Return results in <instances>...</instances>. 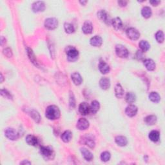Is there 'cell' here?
Returning a JSON list of instances; mask_svg holds the SVG:
<instances>
[{
    "label": "cell",
    "instance_id": "cell-1",
    "mask_svg": "<svg viewBox=\"0 0 165 165\" xmlns=\"http://www.w3.org/2000/svg\"><path fill=\"white\" fill-rule=\"evenodd\" d=\"M45 116L50 120L57 119L60 117V110L59 108L55 105L48 106L45 112Z\"/></svg>",
    "mask_w": 165,
    "mask_h": 165
},
{
    "label": "cell",
    "instance_id": "cell-2",
    "mask_svg": "<svg viewBox=\"0 0 165 165\" xmlns=\"http://www.w3.org/2000/svg\"><path fill=\"white\" fill-rule=\"evenodd\" d=\"M40 152L42 156L46 160H50L54 158V152L52 148L50 147H41Z\"/></svg>",
    "mask_w": 165,
    "mask_h": 165
},
{
    "label": "cell",
    "instance_id": "cell-3",
    "mask_svg": "<svg viewBox=\"0 0 165 165\" xmlns=\"http://www.w3.org/2000/svg\"><path fill=\"white\" fill-rule=\"evenodd\" d=\"M67 55L68 59L70 61H74L77 59L79 55V52L76 48L72 47H69L67 48Z\"/></svg>",
    "mask_w": 165,
    "mask_h": 165
},
{
    "label": "cell",
    "instance_id": "cell-4",
    "mask_svg": "<svg viewBox=\"0 0 165 165\" xmlns=\"http://www.w3.org/2000/svg\"><path fill=\"white\" fill-rule=\"evenodd\" d=\"M116 52L117 56L121 58L127 57L128 55V50L122 45H117L116 46Z\"/></svg>",
    "mask_w": 165,
    "mask_h": 165
},
{
    "label": "cell",
    "instance_id": "cell-5",
    "mask_svg": "<svg viewBox=\"0 0 165 165\" xmlns=\"http://www.w3.org/2000/svg\"><path fill=\"white\" fill-rule=\"evenodd\" d=\"M5 133L6 137L12 141L17 140L19 137L18 132L14 130V128H7Z\"/></svg>",
    "mask_w": 165,
    "mask_h": 165
},
{
    "label": "cell",
    "instance_id": "cell-6",
    "mask_svg": "<svg viewBox=\"0 0 165 165\" xmlns=\"http://www.w3.org/2000/svg\"><path fill=\"white\" fill-rule=\"evenodd\" d=\"M58 25V21L55 18H50L45 20V27L49 30H54Z\"/></svg>",
    "mask_w": 165,
    "mask_h": 165
},
{
    "label": "cell",
    "instance_id": "cell-7",
    "mask_svg": "<svg viewBox=\"0 0 165 165\" xmlns=\"http://www.w3.org/2000/svg\"><path fill=\"white\" fill-rule=\"evenodd\" d=\"M127 35L132 40H137L140 37V34L134 28H130L127 30Z\"/></svg>",
    "mask_w": 165,
    "mask_h": 165
},
{
    "label": "cell",
    "instance_id": "cell-8",
    "mask_svg": "<svg viewBox=\"0 0 165 165\" xmlns=\"http://www.w3.org/2000/svg\"><path fill=\"white\" fill-rule=\"evenodd\" d=\"M77 128L80 130H84L87 129L89 127V122L84 118L79 119L77 123Z\"/></svg>",
    "mask_w": 165,
    "mask_h": 165
},
{
    "label": "cell",
    "instance_id": "cell-9",
    "mask_svg": "<svg viewBox=\"0 0 165 165\" xmlns=\"http://www.w3.org/2000/svg\"><path fill=\"white\" fill-rule=\"evenodd\" d=\"M45 9V5L43 1H36L32 5V11L35 13L43 12Z\"/></svg>",
    "mask_w": 165,
    "mask_h": 165
},
{
    "label": "cell",
    "instance_id": "cell-10",
    "mask_svg": "<svg viewBox=\"0 0 165 165\" xmlns=\"http://www.w3.org/2000/svg\"><path fill=\"white\" fill-rule=\"evenodd\" d=\"M137 112V108L136 106L131 105L127 106L125 110V114L129 117H133Z\"/></svg>",
    "mask_w": 165,
    "mask_h": 165
},
{
    "label": "cell",
    "instance_id": "cell-11",
    "mask_svg": "<svg viewBox=\"0 0 165 165\" xmlns=\"http://www.w3.org/2000/svg\"><path fill=\"white\" fill-rule=\"evenodd\" d=\"M79 111L81 113V114L86 116L88 114L90 111V106L88 104L84 102V103H81L80 104L79 106Z\"/></svg>",
    "mask_w": 165,
    "mask_h": 165
},
{
    "label": "cell",
    "instance_id": "cell-12",
    "mask_svg": "<svg viewBox=\"0 0 165 165\" xmlns=\"http://www.w3.org/2000/svg\"><path fill=\"white\" fill-rule=\"evenodd\" d=\"M82 30L86 34H89L92 33V30H93V26H92V24L90 21H86L84 23L82 26Z\"/></svg>",
    "mask_w": 165,
    "mask_h": 165
},
{
    "label": "cell",
    "instance_id": "cell-13",
    "mask_svg": "<svg viewBox=\"0 0 165 165\" xmlns=\"http://www.w3.org/2000/svg\"><path fill=\"white\" fill-rule=\"evenodd\" d=\"M81 152L82 155V156L84 159H85L86 161H90L94 158L93 154L89 151V150H87L85 148H81Z\"/></svg>",
    "mask_w": 165,
    "mask_h": 165
},
{
    "label": "cell",
    "instance_id": "cell-14",
    "mask_svg": "<svg viewBox=\"0 0 165 165\" xmlns=\"http://www.w3.org/2000/svg\"><path fill=\"white\" fill-rule=\"evenodd\" d=\"M26 142L27 144L31 146H37L38 144V140L37 137L34 136L32 135H28L26 137Z\"/></svg>",
    "mask_w": 165,
    "mask_h": 165
},
{
    "label": "cell",
    "instance_id": "cell-15",
    "mask_svg": "<svg viewBox=\"0 0 165 165\" xmlns=\"http://www.w3.org/2000/svg\"><path fill=\"white\" fill-rule=\"evenodd\" d=\"M102 43H103L102 38L98 36H95L90 40V44L94 47H100Z\"/></svg>",
    "mask_w": 165,
    "mask_h": 165
},
{
    "label": "cell",
    "instance_id": "cell-16",
    "mask_svg": "<svg viewBox=\"0 0 165 165\" xmlns=\"http://www.w3.org/2000/svg\"><path fill=\"white\" fill-rule=\"evenodd\" d=\"M82 140V143L86 145L87 146H88L90 148H94V147H95V142H94L93 139L90 136H88V135L84 136L83 137V139Z\"/></svg>",
    "mask_w": 165,
    "mask_h": 165
},
{
    "label": "cell",
    "instance_id": "cell-17",
    "mask_svg": "<svg viewBox=\"0 0 165 165\" xmlns=\"http://www.w3.org/2000/svg\"><path fill=\"white\" fill-rule=\"evenodd\" d=\"M144 65L147 68V69L150 70V71H152L156 69V63L152 59H147L145 60Z\"/></svg>",
    "mask_w": 165,
    "mask_h": 165
},
{
    "label": "cell",
    "instance_id": "cell-18",
    "mask_svg": "<svg viewBox=\"0 0 165 165\" xmlns=\"http://www.w3.org/2000/svg\"><path fill=\"white\" fill-rule=\"evenodd\" d=\"M99 69L102 74H107L108 72L110 71V67L108 66L107 63H106L105 62L101 61L99 65Z\"/></svg>",
    "mask_w": 165,
    "mask_h": 165
},
{
    "label": "cell",
    "instance_id": "cell-19",
    "mask_svg": "<svg viewBox=\"0 0 165 165\" xmlns=\"http://www.w3.org/2000/svg\"><path fill=\"white\" fill-rule=\"evenodd\" d=\"M72 81L74 82V83L76 84V85H79V84H81V82L82 81V79L79 73L77 72H75V73L72 74Z\"/></svg>",
    "mask_w": 165,
    "mask_h": 165
},
{
    "label": "cell",
    "instance_id": "cell-20",
    "mask_svg": "<svg viewBox=\"0 0 165 165\" xmlns=\"http://www.w3.org/2000/svg\"><path fill=\"white\" fill-rule=\"evenodd\" d=\"M99 84H100V86L102 89L107 90L110 86V79L106 78V77H103L99 81Z\"/></svg>",
    "mask_w": 165,
    "mask_h": 165
},
{
    "label": "cell",
    "instance_id": "cell-21",
    "mask_svg": "<svg viewBox=\"0 0 165 165\" xmlns=\"http://www.w3.org/2000/svg\"><path fill=\"white\" fill-rule=\"evenodd\" d=\"M61 138L63 141H64L65 143H68L72 139V133L70 131L67 130L62 133Z\"/></svg>",
    "mask_w": 165,
    "mask_h": 165
},
{
    "label": "cell",
    "instance_id": "cell-22",
    "mask_svg": "<svg viewBox=\"0 0 165 165\" xmlns=\"http://www.w3.org/2000/svg\"><path fill=\"white\" fill-rule=\"evenodd\" d=\"M116 143L120 147H124L127 145V139L124 136H117L116 137Z\"/></svg>",
    "mask_w": 165,
    "mask_h": 165
},
{
    "label": "cell",
    "instance_id": "cell-23",
    "mask_svg": "<svg viewBox=\"0 0 165 165\" xmlns=\"http://www.w3.org/2000/svg\"><path fill=\"white\" fill-rule=\"evenodd\" d=\"M112 24L116 30H119L122 27L123 22L119 18H116L112 21Z\"/></svg>",
    "mask_w": 165,
    "mask_h": 165
},
{
    "label": "cell",
    "instance_id": "cell-24",
    "mask_svg": "<svg viewBox=\"0 0 165 165\" xmlns=\"http://www.w3.org/2000/svg\"><path fill=\"white\" fill-rule=\"evenodd\" d=\"M149 139L154 142L158 141L159 139V132L158 131L153 130L149 133Z\"/></svg>",
    "mask_w": 165,
    "mask_h": 165
},
{
    "label": "cell",
    "instance_id": "cell-25",
    "mask_svg": "<svg viewBox=\"0 0 165 165\" xmlns=\"http://www.w3.org/2000/svg\"><path fill=\"white\" fill-rule=\"evenodd\" d=\"M116 96L117 98H121L124 95V90L120 84H117L115 87Z\"/></svg>",
    "mask_w": 165,
    "mask_h": 165
},
{
    "label": "cell",
    "instance_id": "cell-26",
    "mask_svg": "<svg viewBox=\"0 0 165 165\" xmlns=\"http://www.w3.org/2000/svg\"><path fill=\"white\" fill-rule=\"evenodd\" d=\"M29 114L32 117V118L34 120L36 123H40L41 120V117L40 114L37 111L34 110H31L29 112Z\"/></svg>",
    "mask_w": 165,
    "mask_h": 165
},
{
    "label": "cell",
    "instance_id": "cell-27",
    "mask_svg": "<svg viewBox=\"0 0 165 165\" xmlns=\"http://www.w3.org/2000/svg\"><path fill=\"white\" fill-rule=\"evenodd\" d=\"M142 16L145 18H149L152 16V10L148 7H143L141 11Z\"/></svg>",
    "mask_w": 165,
    "mask_h": 165
},
{
    "label": "cell",
    "instance_id": "cell-28",
    "mask_svg": "<svg viewBox=\"0 0 165 165\" xmlns=\"http://www.w3.org/2000/svg\"><path fill=\"white\" fill-rule=\"evenodd\" d=\"M149 99L152 102H154V103H158V102L160 101V99H161V97H160L158 93L152 92L149 94Z\"/></svg>",
    "mask_w": 165,
    "mask_h": 165
},
{
    "label": "cell",
    "instance_id": "cell-29",
    "mask_svg": "<svg viewBox=\"0 0 165 165\" xmlns=\"http://www.w3.org/2000/svg\"><path fill=\"white\" fill-rule=\"evenodd\" d=\"M98 17L99 18V19H101V20L105 21V22L106 23L108 22V15L106 12L105 11H103V10H101V11H99L98 12Z\"/></svg>",
    "mask_w": 165,
    "mask_h": 165
},
{
    "label": "cell",
    "instance_id": "cell-30",
    "mask_svg": "<svg viewBox=\"0 0 165 165\" xmlns=\"http://www.w3.org/2000/svg\"><path fill=\"white\" fill-rule=\"evenodd\" d=\"M99 108H100V105H99V103L98 101H94L92 102L91 106L90 108V111L92 113L96 114L99 110Z\"/></svg>",
    "mask_w": 165,
    "mask_h": 165
},
{
    "label": "cell",
    "instance_id": "cell-31",
    "mask_svg": "<svg viewBox=\"0 0 165 165\" xmlns=\"http://www.w3.org/2000/svg\"><path fill=\"white\" fill-rule=\"evenodd\" d=\"M145 123H146L148 125H153L156 123L157 117L155 116H148L145 118Z\"/></svg>",
    "mask_w": 165,
    "mask_h": 165
},
{
    "label": "cell",
    "instance_id": "cell-32",
    "mask_svg": "<svg viewBox=\"0 0 165 165\" xmlns=\"http://www.w3.org/2000/svg\"><path fill=\"white\" fill-rule=\"evenodd\" d=\"M139 45L141 48V49L143 52H147V51L148 50L150 47L148 42L144 40L141 41Z\"/></svg>",
    "mask_w": 165,
    "mask_h": 165
},
{
    "label": "cell",
    "instance_id": "cell-33",
    "mask_svg": "<svg viewBox=\"0 0 165 165\" xmlns=\"http://www.w3.org/2000/svg\"><path fill=\"white\" fill-rule=\"evenodd\" d=\"M26 50H27V54L29 58H30V59L31 61H32L34 64L36 66L37 65L38 66V62H37V60H36V57H35V55L34 54L32 50L30 49V48H26Z\"/></svg>",
    "mask_w": 165,
    "mask_h": 165
},
{
    "label": "cell",
    "instance_id": "cell-34",
    "mask_svg": "<svg viewBox=\"0 0 165 165\" xmlns=\"http://www.w3.org/2000/svg\"><path fill=\"white\" fill-rule=\"evenodd\" d=\"M135 99H136V96H135V94H133V92L127 93V96H126V101L128 103H133V102L135 101Z\"/></svg>",
    "mask_w": 165,
    "mask_h": 165
},
{
    "label": "cell",
    "instance_id": "cell-35",
    "mask_svg": "<svg viewBox=\"0 0 165 165\" xmlns=\"http://www.w3.org/2000/svg\"><path fill=\"white\" fill-rule=\"evenodd\" d=\"M64 28L65 30L66 31V32L68 34H72L74 32V26L72 25V24L69 23H65L64 25Z\"/></svg>",
    "mask_w": 165,
    "mask_h": 165
},
{
    "label": "cell",
    "instance_id": "cell-36",
    "mask_svg": "<svg viewBox=\"0 0 165 165\" xmlns=\"http://www.w3.org/2000/svg\"><path fill=\"white\" fill-rule=\"evenodd\" d=\"M156 40L158 43H162L164 40V33L162 30H159L158 32L156 33Z\"/></svg>",
    "mask_w": 165,
    "mask_h": 165
},
{
    "label": "cell",
    "instance_id": "cell-37",
    "mask_svg": "<svg viewBox=\"0 0 165 165\" xmlns=\"http://www.w3.org/2000/svg\"><path fill=\"white\" fill-rule=\"evenodd\" d=\"M111 155L108 152H104L101 155V159L104 162H106L110 160Z\"/></svg>",
    "mask_w": 165,
    "mask_h": 165
},
{
    "label": "cell",
    "instance_id": "cell-38",
    "mask_svg": "<svg viewBox=\"0 0 165 165\" xmlns=\"http://www.w3.org/2000/svg\"><path fill=\"white\" fill-rule=\"evenodd\" d=\"M70 106L71 108H74L75 107V105H76V102H75V99H74V97L73 94L70 93Z\"/></svg>",
    "mask_w": 165,
    "mask_h": 165
},
{
    "label": "cell",
    "instance_id": "cell-39",
    "mask_svg": "<svg viewBox=\"0 0 165 165\" xmlns=\"http://www.w3.org/2000/svg\"><path fill=\"white\" fill-rule=\"evenodd\" d=\"M3 54L8 57H12V55H13V52H12V50H11V48H5V49L3 50Z\"/></svg>",
    "mask_w": 165,
    "mask_h": 165
},
{
    "label": "cell",
    "instance_id": "cell-40",
    "mask_svg": "<svg viewBox=\"0 0 165 165\" xmlns=\"http://www.w3.org/2000/svg\"><path fill=\"white\" fill-rule=\"evenodd\" d=\"M1 95L5 97V98H8V99H11L12 98V96L11 95V94L9 93V92H7L6 90H4V89H2L1 90Z\"/></svg>",
    "mask_w": 165,
    "mask_h": 165
},
{
    "label": "cell",
    "instance_id": "cell-41",
    "mask_svg": "<svg viewBox=\"0 0 165 165\" xmlns=\"http://www.w3.org/2000/svg\"><path fill=\"white\" fill-rule=\"evenodd\" d=\"M118 3L121 7H125V6L127 5V1H118Z\"/></svg>",
    "mask_w": 165,
    "mask_h": 165
},
{
    "label": "cell",
    "instance_id": "cell-42",
    "mask_svg": "<svg viewBox=\"0 0 165 165\" xmlns=\"http://www.w3.org/2000/svg\"><path fill=\"white\" fill-rule=\"evenodd\" d=\"M159 3H160L159 1H150V3H151L153 6H157Z\"/></svg>",
    "mask_w": 165,
    "mask_h": 165
},
{
    "label": "cell",
    "instance_id": "cell-43",
    "mask_svg": "<svg viewBox=\"0 0 165 165\" xmlns=\"http://www.w3.org/2000/svg\"><path fill=\"white\" fill-rule=\"evenodd\" d=\"M21 164H31V162H28V161H24L23 162H21Z\"/></svg>",
    "mask_w": 165,
    "mask_h": 165
},
{
    "label": "cell",
    "instance_id": "cell-44",
    "mask_svg": "<svg viewBox=\"0 0 165 165\" xmlns=\"http://www.w3.org/2000/svg\"><path fill=\"white\" fill-rule=\"evenodd\" d=\"M80 3H81L82 5H85L86 3H87V1H80Z\"/></svg>",
    "mask_w": 165,
    "mask_h": 165
},
{
    "label": "cell",
    "instance_id": "cell-45",
    "mask_svg": "<svg viewBox=\"0 0 165 165\" xmlns=\"http://www.w3.org/2000/svg\"><path fill=\"white\" fill-rule=\"evenodd\" d=\"M1 82H3V76H2V74H1Z\"/></svg>",
    "mask_w": 165,
    "mask_h": 165
}]
</instances>
